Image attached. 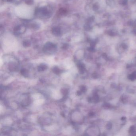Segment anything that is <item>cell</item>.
<instances>
[{"mask_svg":"<svg viewBox=\"0 0 136 136\" xmlns=\"http://www.w3.org/2000/svg\"><path fill=\"white\" fill-rule=\"evenodd\" d=\"M53 33L55 35L59 36L60 35V30L58 28H55L53 29Z\"/></svg>","mask_w":136,"mask_h":136,"instance_id":"7a4b0ae2","label":"cell"},{"mask_svg":"<svg viewBox=\"0 0 136 136\" xmlns=\"http://www.w3.org/2000/svg\"><path fill=\"white\" fill-rule=\"evenodd\" d=\"M47 65H45L44 64H41V65H39L38 67V70L39 72H41V71H44L45 70H46L47 68Z\"/></svg>","mask_w":136,"mask_h":136,"instance_id":"6da1fadb","label":"cell"},{"mask_svg":"<svg viewBox=\"0 0 136 136\" xmlns=\"http://www.w3.org/2000/svg\"><path fill=\"white\" fill-rule=\"evenodd\" d=\"M62 93L63 94L65 95L67 94V89H62Z\"/></svg>","mask_w":136,"mask_h":136,"instance_id":"277c9868","label":"cell"},{"mask_svg":"<svg viewBox=\"0 0 136 136\" xmlns=\"http://www.w3.org/2000/svg\"><path fill=\"white\" fill-rule=\"evenodd\" d=\"M53 72L57 74H59L60 73V70L57 67H55L53 70Z\"/></svg>","mask_w":136,"mask_h":136,"instance_id":"3957f363","label":"cell"},{"mask_svg":"<svg viewBox=\"0 0 136 136\" xmlns=\"http://www.w3.org/2000/svg\"><path fill=\"white\" fill-rule=\"evenodd\" d=\"M30 44L29 43V42H24V46H28Z\"/></svg>","mask_w":136,"mask_h":136,"instance_id":"5b68a950","label":"cell"}]
</instances>
